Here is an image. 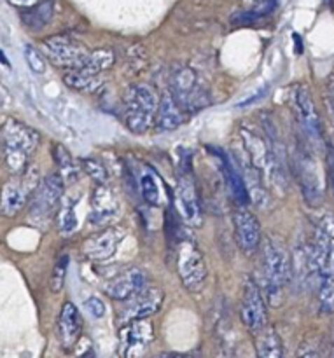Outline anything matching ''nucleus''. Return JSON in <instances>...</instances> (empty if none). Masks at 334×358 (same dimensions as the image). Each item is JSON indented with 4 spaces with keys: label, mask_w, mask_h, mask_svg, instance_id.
<instances>
[{
    "label": "nucleus",
    "mask_w": 334,
    "mask_h": 358,
    "mask_svg": "<svg viewBox=\"0 0 334 358\" xmlns=\"http://www.w3.org/2000/svg\"><path fill=\"white\" fill-rule=\"evenodd\" d=\"M310 247V259L317 282V299L322 313L334 311V219L322 217L315 227Z\"/></svg>",
    "instance_id": "1"
},
{
    "label": "nucleus",
    "mask_w": 334,
    "mask_h": 358,
    "mask_svg": "<svg viewBox=\"0 0 334 358\" xmlns=\"http://www.w3.org/2000/svg\"><path fill=\"white\" fill-rule=\"evenodd\" d=\"M39 145V133L18 119L7 117L0 126V149L4 164L13 175L28 166V159Z\"/></svg>",
    "instance_id": "2"
},
{
    "label": "nucleus",
    "mask_w": 334,
    "mask_h": 358,
    "mask_svg": "<svg viewBox=\"0 0 334 358\" xmlns=\"http://www.w3.org/2000/svg\"><path fill=\"white\" fill-rule=\"evenodd\" d=\"M263 276H265L266 299L272 306L282 303L284 290L293 276V262L286 247L275 238H268L261 243Z\"/></svg>",
    "instance_id": "3"
},
{
    "label": "nucleus",
    "mask_w": 334,
    "mask_h": 358,
    "mask_svg": "<svg viewBox=\"0 0 334 358\" xmlns=\"http://www.w3.org/2000/svg\"><path fill=\"white\" fill-rule=\"evenodd\" d=\"M156 93L147 84H133L125 93V124L135 135H144L154 124L158 112Z\"/></svg>",
    "instance_id": "4"
},
{
    "label": "nucleus",
    "mask_w": 334,
    "mask_h": 358,
    "mask_svg": "<svg viewBox=\"0 0 334 358\" xmlns=\"http://www.w3.org/2000/svg\"><path fill=\"white\" fill-rule=\"evenodd\" d=\"M41 180L42 178L35 166H27L21 173L7 180L0 191V215L7 219L16 217L30 201Z\"/></svg>",
    "instance_id": "5"
},
{
    "label": "nucleus",
    "mask_w": 334,
    "mask_h": 358,
    "mask_svg": "<svg viewBox=\"0 0 334 358\" xmlns=\"http://www.w3.org/2000/svg\"><path fill=\"white\" fill-rule=\"evenodd\" d=\"M177 271L182 285L189 292H200L205 287L207 276H209L205 259H203L198 245L189 238L179 241Z\"/></svg>",
    "instance_id": "6"
},
{
    "label": "nucleus",
    "mask_w": 334,
    "mask_h": 358,
    "mask_svg": "<svg viewBox=\"0 0 334 358\" xmlns=\"http://www.w3.org/2000/svg\"><path fill=\"white\" fill-rule=\"evenodd\" d=\"M42 55L56 66L63 69H81L90 58V51L84 44L65 37V35H55L42 41Z\"/></svg>",
    "instance_id": "7"
},
{
    "label": "nucleus",
    "mask_w": 334,
    "mask_h": 358,
    "mask_svg": "<svg viewBox=\"0 0 334 358\" xmlns=\"http://www.w3.org/2000/svg\"><path fill=\"white\" fill-rule=\"evenodd\" d=\"M170 86V93L174 94L181 108H186V110H202L203 107L209 105V96L203 91V87L200 86L195 70H191L189 66H179V69L172 72Z\"/></svg>",
    "instance_id": "8"
},
{
    "label": "nucleus",
    "mask_w": 334,
    "mask_h": 358,
    "mask_svg": "<svg viewBox=\"0 0 334 358\" xmlns=\"http://www.w3.org/2000/svg\"><path fill=\"white\" fill-rule=\"evenodd\" d=\"M65 182L60 173H51L42 178L30 199V219L34 222H46L51 219L63 196Z\"/></svg>",
    "instance_id": "9"
},
{
    "label": "nucleus",
    "mask_w": 334,
    "mask_h": 358,
    "mask_svg": "<svg viewBox=\"0 0 334 358\" xmlns=\"http://www.w3.org/2000/svg\"><path fill=\"white\" fill-rule=\"evenodd\" d=\"M175 198H177V208L182 220L193 227L202 226L203 212L202 203H200L198 189H196L195 178L191 170L184 166L177 177V189H175Z\"/></svg>",
    "instance_id": "10"
},
{
    "label": "nucleus",
    "mask_w": 334,
    "mask_h": 358,
    "mask_svg": "<svg viewBox=\"0 0 334 358\" xmlns=\"http://www.w3.org/2000/svg\"><path fill=\"white\" fill-rule=\"evenodd\" d=\"M242 324L251 332L258 334L259 331L268 325V311H266V299L261 289L252 278H247L244 283L240 304Z\"/></svg>",
    "instance_id": "11"
},
{
    "label": "nucleus",
    "mask_w": 334,
    "mask_h": 358,
    "mask_svg": "<svg viewBox=\"0 0 334 358\" xmlns=\"http://www.w3.org/2000/svg\"><path fill=\"white\" fill-rule=\"evenodd\" d=\"M293 105L296 110L298 121H300L301 129H303L305 136L308 142L314 143L315 147L322 142V126L321 117H319L317 107L314 103L310 90L303 84H298L293 90Z\"/></svg>",
    "instance_id": "12"
},
{
    "label": "nucleus",
    "mask_w": 334,
    "mask_h": 358,
    "mask_svg": "<svg viewBox=\"0 0 334 358\" xmlns=\"http://www.w3.org/2000/svg\"><path fill=\"white\" fill-rule=\"evenodd\" d=\"M154 341V331L149 320L126 322L119 331V355L123 358H140Z\"/></svg>",
    "instance_id": "13"
},
{
    "label": "nucleus",
    "mask_w": 334,
    "mask_h": 358,
    "mask_svg": "<svg viewBox=\"0 0 334 358\" xmlns=\"http://www.w3.org/2000/svg\"><path fill=\"white\" fill-rule=\"evenodd\" d=\"M233 226L235 238H237V245L242 254L247 257L254 255L263 243V233L258 217L245 206H238L233 212Z\"/></svg>",
    "instance_id": "14"
},
{
    "label": "nucleus",
    "mask_w": 334,
    "mask_h": 358,
    "mask_svg": "<svg viewBox=\"0 0 334 358\" xmlns=\"http://www.w3.org/2000/svg\"><path fill=\"white\" fill-rule=\"evenodd\" d=\"M165 294L163 290L153 287V289H146L144 287L139 294L130 297L126 308L121 311V320L133 322V320H147L149 317L156 315L163 306Z\"/></svg>",
    "instance_id": "15"
},
{
    "label": "nucleus",
    "mask_w": 334,
    "mask_h": 358,
    "mask_svg": "<svg viewBox=\"0 0 334 358\" xmlns=\"http://www.w3.org/2000/svg\"><path fill=\"white\" fill-rule=\"evenodd\" d=\"M123 238H125V231L121 227H109L84 241L83 254L93 262L109 261L116 254Z\"/></svg>",
    "instance_id": "16"
},
{
    "label": "nucleus",
    "mask_w": 334,
    "mask_h": 358,
    "mask_svg": "<svg viewBox=\"0 0 334 358\" xmlns=\"http://www.w3.org/2000/svg\"><path fill=\"white\" fill-rule=\"evenodd\" d=\"M296 171L300 177L301 191H303L305 199L310 203L312 206H317L322 201V187L321 178H319L317 168H315L314 159L308 152H298L296 157Z\"/></svg>",
    "instance_id": "17"
},
{
    "label": "nucleus",
    "mask_w": 334,
    "mask_h": 358,
    "mask_svg": "<svg viewBox=\"0 0 334 358\" xmlns=\"http://www.w3.org/2000/svg\"><path fill=\"white\" fill-rule=\"evenodd\" d=\"M146 287V276L139 268H128L116 275L114 278L109 280L105 285V294L114 301H128L135 294Z\"/></svg>",
    "instance_id": "18"
},
{
    "label": "nucleus",
    "mask_w": 334,
    "mask_h": 358,
    "mask_svg": "<svg viewBox=\"0 0 334 358\" xmlns=\"http://www.w3.org/2000/svg\"><path fill=\"white\" fill-rule=\"evenodd\" d=\"M83 332V318L74 303H65L58 318V338L65 350H72L81 339Z\"/></svg>",
    "instance_id": "19"
},
{
    "label": "nucleus",
    "mask_w": 334,
    "mask_h": 358,
    "mask_svg": "<svg viewBox=\"0 0 334 358\" xmlns=\"http://www.w3.org/2000/svg\"><path fill=\"white\" fill-rule=\"evenodd\" d=\"M118 208L119 203L114 191H111L105 184H98V187L93 192V198H91V222L102 226L116 215Z\"/></svg>",
    "instance_id": "20"
},
{
    "label": "nucleus",
    "mask_w": 334,
    "mask_h": 358,
    "mask_svg": "<svg viewBox=\"0 0 334 358\" xmlns=\"http://www.w3.org/2000/svg\"><path fill=\"white\" fill-rule=\"evenodd\" d=\"M219 159L221 171H223L224 182H226L231 198L237 201L238 206H247V203H251V199H249L247 189H245L244 177H242L240 170L237 168V161L231 159L228 154L223 152H219Z\"/></svg>",
    "instance_id": "21"
},
{
    "label": "nucleus",
    "mask_w": 334,
    "mask_h": 358,
    "mask_svg": "<svg viewBox=\"0 0 334 358\" xmlns=\"http://www.w3.org/2000/svg\"><path fill=\"white\" fill-rule=\"evenodd\" d=\"M184 122L182 117L181 105L177 103V100L174 98L172 93H165L160 98V103H158V112L156 119H154V124L160 131H174L179 126Z\"/></svg>",
    "instance_id": "22"
},
{
    "label": "nucleus",
    "mask_w": 334,
    "mask_h": 358,
    "mask_svg": "<svg viewBox=\"0 0 334 358\" xmlns=\"http://www.w3.org/2000/svg\"><path fill=\"white\" fill-rule=\"evenodd\" d=\"M63 80L69 87L72 90L81 91V93H98V91L104 87V79H102V73H93L88 72L84 69H72L70 72H67L63 76Z\"/></svg>",
    "instance_id": "23"
},
{
    "label": "nucleus",
    "mask_w": 334,
    "mask_h": 358,
    "mask_svg": "<svg viewBox=\"0 0 334 358\" xmlns=\"http://www.w3.org/2000/svg\"><path fill=\"white\" fill-rule=\"evenodd\" d=\"M53 14H55L53 0H42V2L30 7V9H23L21 20H23L25 27L30 28V30H41V28H44L51 21Z\"/></svg>",
    "instance_id": "24"
},
{
    "label": "nucleus",
    "mask_w": 334,
    "mask_h": 358,
    "mask_svg": "<svg viewBox=\"0 0 334 358\" xmlns=\"http://www.w3.org/2000/svg\"><path fill=\"white\" fill-rule=\"evenodd\" d=\"M258 358H284V345L279 332L266 325L258 332Z\"/></svg>",
    "instance_id": "25"
},
{
    "label": "nucleus",
    "mask_w": 334,
    "mask_h": 358,
    "mask_svg": "<svg viewBox=\"0 0 334 358\" xmlns=\"http://www.w3.org/2000/svg\"><path fill=\"white\" fill-rule=\"evenodd\" d=\"M53 159H55L60 177L63 178L65 184H74L79 178V166H77L74 157L70 156V152L65 147L55 143L53 145Z\"/></svg>",
    "instance_id": "26"
},
{
    "label": "nucleus",
    "mask_w": 334,
    "mask_h": 358,
    "mask_svg": "<svg viewBox=\"0 0 334 358\" xmlns=\"http://www.w3.org/2000/svg\"><path fill=\"white\" fill-rule=\"evenodd\" d=\"M114 62H116L114 51L109 48H102V49H97V51L90 52V58H88V62L84 63V66H81V69L93 73H102L105 72V70L111 69V66L114 65Z\"/></svg>",
    "instance_id": "27"
},
{
    "label": "nucleus",
    "mask_w": 334,
    "mask_h": 358,
    "mask_svg": "<svg viewBox=\"0 0 334 358\" xmlns=\"http://www.w3.org/2000/svg\"><path fill=\"white\" fill-rule=\"evenodd\" d=\"M140 191H142V198L147 205H161V189L156 177H153V175H144V177L140 178Z\"/></svg>",
    "instance_id": "28"
},
{
    "label": "nucleus",
    "mask_w": 334,
    "mask_h": 358,
    "mask_svg": "<svg viewBox=\"0 0 334 358\" xmlns=\"http://www.w3.org/2000/svg\"><path fill=\"white\" fill-rule=\"evenodd\" d=\"M67 269H69V255H62V257L56 261L51 273V280H49V287H51V290L55 294H58L60 290L63 289V285H65Z\"/></svg>",
    "instance_id": "29"
},
{
    "label": "nucleus",
    "mask_w": 334,
    "mask_h": 358,
    "mask_svg": "<svg viewBox=\"0 0 334 358\" xmlns=\"http://www.w3.org/2000/svg\"><path fill=\"white\" fill-rule=\"evenodd\" d=\"M81 166H83V170L86 171V175L90 178H93L97 184H107V178H109V173L107 170L104 168V164L100 163V161L97 159H83L81 161Z\"/></svg>",
    "instance_id": "30"
},
{
    "label": "nucleus",
    "mask_w": 334,
    "mask_h": 358,
    "mask_svg": "<svg viewBox=\"0 0 334 358\" xmlns=\"http://www.w3.org/2000/svg\"><path fill=\"white\" fill-rule=\"evenodd\" d=\"M60 233L63 234V236H69V234H72L74 231L77 229V215H76V208H74V205H67L65 208L60 212Z\"/></svg>",
    "instance_id": "31"
},
{
    "label": "nucleus",
    "mask_w": 334,
    "mask_h": 358,
    "mask_svg": "<svg viewBox=\"0 0 334 358\" xmlns=\"http://www.w3.org/2000/svg\"><path fill=\"white\" fill-rule=\"evenodd\" d=\"M25 58H27V63H28V66H30L32 72H35V73L46 72L44 55H42L39 49H35L34 45H25Z\"/></svg>",
    "instance_id": "32"
},
{
    "label": "nucleus",
    "mask_w": 334,
    "mask_h": 358,
    "mask_svg": "<svg viewBox=\"0 0 334 358\" xmlns=\"http://www.w3.org/2000/svg\"><path fill=\"white\" fill-rule=\"evenodd\" d=\"M84 306H86V310L90 311V315L93 318H102L105 315V304L102 303V299H98V297H90V299L84 303Z\"/></svg>",
    "instance_id": "33"
},
{
    "label": "nucleus",
    "mask_w": 334,
    "mask_h": 358,
    "mask_svg": "<svg viewBox=\"0 0 334 358\" xmlns=\"http://www.w3.org/2000/svg\"><path fill=\"white\" fill-rule=\"evenodd\" d=\"M296 358H322V357H321V352H319L312 343H303V345L300 346V350H298Z\"/></svg>",
    "instance_id": "34"
},
{
    "label": "nucleus",
    "mask_w": 334,
    "mask_h": 358,
    "mask_svg": "<svg viewBox=\"0 0 334 358\" xmlns=\"http://www.w3.org/2000/svg\"><path fill=\"white\" fill-rule=\"evenodd\" d=\"M328 175H329V182H331V187L334 191V149L333 147H328Z\"/></svg>",
    "instance_id": "35"
},
{
    "label": "nucleus",
    "mask_w": 334,
    "mask_h": 358,
    "mask_svg": "<svg viewBox=\"0 0 334 358\" xmlns=\"http://www.w3.org/2000/svg\"><path fill=\"white\" fill-rule=\"evenodd\" d=\"M7 2H9L11 6L18 7V9H30V7L37 6L42 0H7Z\"/></svg>",
    "instance_id": "36"
},
{
    "label": "nucleus",
    "mask_w": 334,
    "mask_h": 358,
    "mask_svg": "<svg viewBox=\"0 0 334 358\" xmlns=\"http://www.w3.org/2000/svg\"><path fill=\"white\" fill-rule=\"evenodd\" d=\"M328 103H329V110H331L333 119H334V80L329 83V90H328Z\"/></svg>",
    "instance_id": "37"
},
{
    "label": "nucleus",
    "mask_w": 334,
    "mask_h": 358,
    "mask_svg": "<svg viewBox=\"0 0 334 358\" xmlns=\"http://www.w3.org/2000/svg\"><path fill=\"white\" fill-rule=\"evenodd\" d=\"M153 358H195L189 353H161V355H156Z\"/></svg>",
    "instance_id": "38"
},
{
    "label": "nucleus",
    "mask_w": 334,
    "mask_h": 358,
    "mask_svg": "<svg viewBox=\"0 0 334 358\" xmlns=\"http://www.w3.org/2000/svg\"><path fill=\"white\" fill-rule=\"evenodd\" d=\"M217 358H235V353L231 348H223L219 352V355H217Z\"/></svg>",
    "instance_id": "39"
},
{
    "label": "nucleus",
    "mask_w": 334,
    "mask_h": 358,
    "mask_svg": "<svg viewBox=\"0 0 334 358\" xmlns=\"http://www.w3.org/2000/svg\"><path fill=\"white\" fill-rule=\"evenodd\" d=\"M244 2H245V3H249V6L254 7V6H258V3H261L263 0H244Z\"/></svg>",
    "instance_id": "40"
},
{
    "label": "nucleus",
    "mask_w": 334,
    "mask_h": 358,
    "mask_svg": "<svg viewBox=\"0 0 334 358\" xmlns=\"http://www.w3.org/2000/svg\"><path fill=\"white\" fill-rule=\"evenodd\" d=\"M328 358H334V352L329 353V357H328Z\"/></svg>",
    "instance_id": "41"
},
{
    "label": "nucleus",
    "mask_w": 334,
    "mask_h": 358,
    "mask_svg": "<svg viewBox=\"0 0 334 358\" xmlns=\"http://www.w3.org/2000/svg\"><path fill=\"white\" fill-rule=\"evenodd\" d=\"M0 105H2V93H0Z\"/></svg>",
    "instance_id": "42"
}]
</instances>
